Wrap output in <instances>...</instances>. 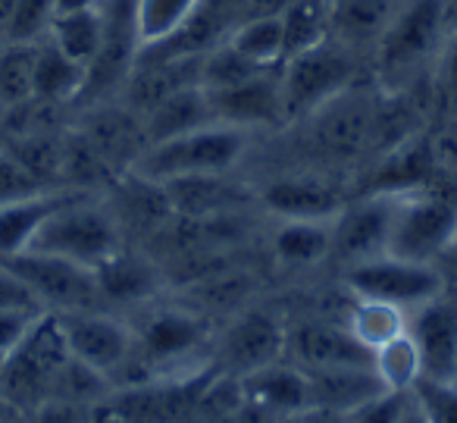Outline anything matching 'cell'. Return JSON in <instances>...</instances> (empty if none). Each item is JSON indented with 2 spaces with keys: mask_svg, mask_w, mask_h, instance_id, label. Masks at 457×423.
I'll use <instances>...</instances> for the list:
<instances>
[{
  "mask_svg": "<svg viewBox=\"0 0 457 423\" xmlns=\"http://www.w3.org/2000/svg\"><path fill=\"white\" fill-rule=\"evenodd\" d=\"M345 285L357 298H379V301H392L404 310H413L442 295L448 289V279L436 264H417V260L395 258V254H379L373 260L348 266Z\"/></svg>",
  "mask_w": 457,
  "mask_h": 423,
  "instance_id": "cell-7",
  "label": "cell"
},
{
  "mask_svg": "<svg viewBox=\"0 0 457 423\" xmlns=\"http://www.w3.org/2000/svg\"><path fill=\"white\" fill-rule=\"evenodd\" d=\"M41 182L13 157L10 151H0V204L10 201V198L29 195V191H38Z\"/></svg>",
  "mask_w": 457,
  "mask_h": 423,
  "instance_id": "cell-41",
  "label": "cell"
},
{
  "mask_svg": "<svg viewBox=\"0 0 457 423\" xmlns=\"http://www.w3.org/2000/svg\"><path fill=\"white\" fill-rule=\"evenodd\" d=\"M426 423H457V379H420L413 389Z\"/></svg>",
  "mask_w": 457,
  "mask_h": 423,
  "instance_id": "cell-38",
  "label": "cell"
},
{
  "mask_svg": "<svg viewBox=\"0 0 457 423\" xmlns=\"http://www.w3.org/2000/svg\"><path fill=\"white\" fill-rule=\"evenodd\" d=\"M207 101H210V110H213L216 123L245 129V132L288 123L286 101H282L279 70L261 72V76L248 79V82L228 85V89L207 91Z\"/></svg>",
  "mask_w": 457,
  "mask_h": 423,
  "instance_id": "cell-14",
  "label": "cell"
},
{
  "mask_svg": "<svg viewBox=\"0 0 457 423\" xmlns=\"http://www.w3.org/2000/svg\"><path fill=\"white\" fill-rule=\"evenodd\" d=\"M288 329L267 310H251L238 317L226 329L220 342V370L228 376H245L251 370H261L267 364H276L286 354Z\"/></svg>",
  "mask_w": 457,
  "mask_h": 423,
  "instance_id": "cell-15",
  "label": "cell"
},
{
  "mask_svg": "<svg viewBox=\"0 0 457 423\" xmlns=\"http://www.w3.org/2000/svg\"><path fill=\"white\" fill-rule=\"evenodd\" d=\"M16 0H0V45L7 41V29H10V16H13Z\"/></svg>",
  "mask_w": 457,
  "mask_h": 423,
  "instance_id": "cell-48",
  "label": "cell"
},
{
  "mask_svg": "<svg viewBox=\"0 0 457 423\" xmlns=\"http://www.w3.org/2000/svg\"><path fill=\"white\" fill-rule=\"evenodd\" d=\"M85 82H88V66L66 57L51 38L35 45V79H32L35 101H45V104L72 101V97H79L85 91Z\"/></svg>",
  "mask_w": 457,
  "mask_h": 423,
  "instance_id": "cell-25",
  "label": "cell"
},
{
  "mask_svg": "<svg viewBox=\"0 0 457 423\" xmlns=\"http://www.w3.org/2000/svg\"><path fill=\"white\" fill-rule=\"evenodd\" d=\"M407 333L420 348L426 379H457V298L442 292L413 308Z\"/></svg>",
  "mask_w": 457,
  "mask_h": 423,
  "instance_id": "cell-16",
  "label": "cell"
},
{
  "mask_svg": "<svg viewBox=\"0 0 457 423\" xmlns=\"http://www.w3.org/2000/svg\"><path fill=\"white\" fill-rule=\"evenodd\" d=\"M60 333L70 348V354L82 364L95 367L97 373L110 376L116 383L120 370L126 367L135 345V333L116 317H107L101 310H66L57 314Z\"/></svg>",
  "mask_w": 457,
  "mask_h": 423,
  "instance_id": "cell-11",
  "label": "cell"
},
{
  "mask_svg": "<svg viewBox=\"0 0 457 423\" xmlns=\"http://www.w3.org/2000/svg\"><path fill=\"white\" fill-rule=\"evenodd\" d=\"M398 198L401 195L388 191H367L357 201L345 204L332 220V254L348 266L388 254Z\"/></svg>",
  "mask_w": 457,
  "mask_h": 423,
  "instance_id": "cell-10",
  "label": "cell"
},
{
  "mask_svg": "<svg viewBox=\"0 0 457 423\" xmlns=\"http://www.w3.org/2000/svg\"><path fill=\"white\" fill-rule=\"evenodd\" d=\"M376 107H379V97H373L370 91L354 89V85L345 89L313 114L317 116L313 120L317 145L332 157H354L373 141Z\"/></svg>",
  "mask_w": 457,
  "mask_h": 423,
  "instance_id": "cell-13",
  "label": "cell"
},
{
  "mask_svg": "<svg viewBox=\"0 0 457 423\" xmlns=\"http://www.w3.org/2000/svg\"><path fill=\"white\" fill-rule=\"evenodd\" d=\"M66 360H70V348L60 333V320L54 310H47L7 358L0 370V392L22 417H32L41 404L54 398Z\"/></svg>",
  "mask_w": 457,
  "mask_h": 423,
  "instance_id": "cell-2",
  "label": "cell"
},
{
  "mask_svg": "<svg viewBox=\"0 0 457 423\" xmlns=\"http://www.w3.org/2000/svg\"><path fill=\"white\" fill-rule=\"evenodd\" d=\"M373 373L379 376L382 389L413 392L423 379V358L411 333H401L398 339L386 342L373 351Z\"/></svg>",
  "mask_w": 457,
  "mask_h": 423,
  "instance_id": "cell-31",
  "label": "cell"
},
{
  "mask_svg": "<svg viewBox=\"0 0 457 423\" xmlns=\"http://www.w3.org/2000/svg\"><path fill=\"white\" fill-rule=\"evenodd\" d=\"M120 248V226H116L113 214L85 201L82 195L63 204L32 241V251L57 254V258L76 260L91 270L101 266Z\"/></svg>",
  "mask_w": 457,
  "mask_h": 423,
  "instance_id": "cell-3",
  "label": "cell"
},
{
  "mask_svg": "<svg viewBox=\"0 0 457 423\" xmlns=\"http://www.w3.org/2000/svg\"><path fill=\"white\" fill-rule=\"evenodd\" d=\"M101 0H54V16L60 13H79V10H91L97 7Z\"/></svg>",
  "mask_w": 457,
  "mask_h": 423,
  "instance_id": "cell-46",
  "label": "cell"
},
{
  "mask_svg": "<svg viewBox=\"0 0 457 423\" xmlns=\"http://www.w3.org/2000/svg\"><path fill=\"white\" fill-rule=\"evenodd\" d=\"M436 266L445 273V279H448V276H454V279H457V223H454V229H451L448 241H445L442 254H438Z\"/></svg>",
  "mask_w": 457,
  "mask_h": 423,
  "instance_id": "cell-44",
  "label": "cell"
},
{
  "mask_svg": "<svg viewBox=\"0 0 457 423\" xmlns=\"http://www.w3.org/2000/svg\"><path fill=\"white\" fill-rule=\"evenodd\" d=\"M286 22V60L329 38V0H292L282 10ZM282 60V63H286Z\"/></svg>",
  "mask_w": 457,
  "mask_h": 423,
  "instance_id": "cell-34",
  "label": "cell"
},
{
  "mask_svg": "<svg viewBox=\"0 0 457 423\" xmlns=\"http://www.w3.org/2000/svg\"><path fill=\"white\" fill-rule=\"evenodd\" d=\"M445 76H448V89H451V95L457 97V35H454V41H451L448 60H445Z\"/></svg>",
  "mask_w": 457,
  "mask_h": 423,
  "instance_id": "cell-47",
  "label": "cell"
},
{
  "mask_svg": "<svg viewBox=\"0 0 457 423\" xmlns=\"http://www.w3.org/2000/svg\"><path fill=\"white\" fill-rule=\"evenodd\" d=\"M279 70V66H261L254 60H248L242 51L226 41H220L216 47H210L201 57V89L216 91V89H228V85L248 82V79L261 76V72Z\"/></svg>",
  "mask_w": 457,
  "mask_h": 423,
  "instance_id": "cell-35",
  "label": "cell"
},
{
  "mask_svg": "<svg viewBox=\"0 0 457 423\" xmlns=\"http://www.w3.org/2000/svg\"><path fill=\"white\" fill-rule=\"evenodd\" d=\"M395 10L398 0H329V38L342 45H376Z\"/></svg>",
  "mask_w": 457,
  "mask_h": 423,
  "instance_id": "cell-26",
  "label": "cell"
},
{
  "mask_svg": "<svg viewBox=\"0 0 457 423\" xmlns=\"http://www.w3.org/2000/svg\"><path fill=\"white\" fill-rule=\"evenodd\" d=\"M457 223V201L442 191L420 189L398 198L388 254L417 264H436Z\"/></svg>",
  "mask_w": 457,
  "mask_h": 423,
  "instance_id": "cell-6",
  "label": "cell"
},
{
  "mask_svg": "<svg viewBox=\"0 0 457 423\" xmlns=\"http://www.w3.org/2000/svg\"><path fill=\"white\" fill-rule=\"evenodd\" d=\"M228 45L261 66H282V60H286V22H282V13L238 22L228 32Z\"/></svg>",
  "mask_w": 457,
  "mask_h": 423,
  "instance_id": "cell-32",
  "label": "cell"
},
{
  "mask_svg": "<svg viewBox=\"0 0 457 423\" xmlns=\"http://www.w3.org/2000/svg\"><path fill=\"white\" fill-rule=\"evenodd\" d=\"M292 423H348L345 414H336V410H320V408H307L301 414L292 417Z\"/></svg>",
  "mask_w": 457,
  "mask_h": 423,
  "instance_id": "cell-45",
  "label": "cell"
},
{
  "mask_svg": "<svg viewBox=\"0 0 457 423\" xmlns=\"http://www.w3.org/2000/svg\"><path fill=\"white\" fill-rule=\"evenodd\" d=\"M72 198H79L76 191L38 189V191H29V195L10 198V201L0 204V260L29 251L35 235L41 233V226H45L63 204H70Z\"/></svg>",
  "mask_w": 457,
  "mask_h": 423,
  "instance_id": "cell-20",
  "label": "cell"
},
{
  "mask_svg": "<svg viewBox=\"0 0 457 423\" xmlns=\"http://www.w3.org/2000/svg\"><path fill=\"white\" fill-rule=\"evenodd\" d=\"M54 22V0H16L4 45H38Z\"/></svg>",
  "mask_w": 457,
  "mask_h": 423,
  "instance_id": "cell-37",
  "label": "cell"
},
{
  "mask_svg": "<svg viewBox=\"0 0 457 423\" xmlns=\"http://www.w3.org/2000/svg\"><path fill=\"white\" fill-rule=\"evenodd\" d=\"M213 120V110H210L207 91L201 85H188V89L172 91L166 101H160L151 114L141 116V132H145V148L160 145V141H170L176 135L195 132L201 126H210ZM141 148V151H145Z\"/></svg>",
  "mask_w": 457,
  "mask_h": 423,
  "instance_id": "cell-23",
  "label": "cell"
},
{
  "mask_svg": "<svg viewBox=\"0 0 457 423\" xmlns=\"http://www.w3.org/2000/svg\"><path fill=\"white\" fill-rule=\"evenodd\" d=\"M436 173V151L432 141L420 135H407L395 148H388L379 170L373 173L370 191H388V195H407V191L429 189Z\"/></svg>",
  "mask_w": 457,
  "mask_h": 423,
  "instance_id": "cell-22",
  "label": "cell"
},
{
  "mask_svg": "<svg viewBox=\"0 0 457 423\" xmlns=\"http://www.w3.org/2000/svg\"><path fill=\"white\" fill-rule=\"evenodd\" d=\"M273 251L288 266H313L332 254V220H282Z\"/></svg>",
  "mask_w": 457,
  "mask_h": 423,
  "instance_id": "cell-29",
  "label": "cell"
},
{
  "mask_svg": "<svg viewBox=\"0 0 457 423\" xmlns=\"http://www.w3.org/2000/svg\"><path fill=\"white\" fill-rule=\"evenodd\" d=\"M97 7L104 16V38L95 63L88 66V82L82 95H104L126 85L141 51L135 0H101Z\"/></svg>",
  "mask_w": 457,
  "mask_h": 423,
  "instance_id": "cell-12",
  "label": "cell"
},
{
  "mask_svg": "<svg viewBox=\"0 0 457 423\" xmlns=\"http://www.w3.org/2000/svg\"><path fill=\"white\" fill-rule=\"evenodd\" d=\"M47 38L66 54L76 63L91 66L101 51V38H104V16L101 7L91 10H79V13H60L54 16L51 32Z\"/></svg>",
  "mask_w": 457,
  "mask_h": 423,
  "instance_id": "cell-30",
  "label": "cell"
},
{
  "mask_svg": "<svg viewBox=\"0 0 457 423\" xmlns=\"http://www.w3.org/2000/svg\"><path fill=\"white\" fill-rule=\"evenodd\" d=\"M38 317L35 314H7V310H0V370H4L10 354L16 351V345L29 335V329L35 326Z\"/></svg>",
  "mask_w": 457,
  "mask_h": 423,
  "instance_id": "cell-43",
  "label": "cell"
},
{
  "mask_svg": "<svg viewBox=\"0 0 457 423\" xmlns=\"http://www.w3.org/2000/svg\"><path fill=\"white\" fill-rule=\"evenodd\" d=\"M407 320H411V310L398 308V304L354 295V304L345 314V329L373 354L379 345L407 333Z\"/></svg>",
  "mask_w": 457,
  "mask_h": 423,
  "instance_id": "cell-27",
  "label": "cell"
},
{
  "mask_svg": "<svg viewBox=\"0 0 457 423\" xmlns=\"http://www.w3.org/2000/svg\"><path fill=\"white\" fill-rule=\"evenodd\" d=\"M448 22L445 0H404L395 10L392 22L386 26L382 38L376 41V63L386 76L417 66L442 38V29Z\"/></svg>",
  "mask_w": 457,
  "mask_h": 423,
  "instance_id": "cell-8",
  "label": "cell"
},
{
  "mask_svg": "<svg viewBox=\"0 0 457 423\" xmlns=\"http://www.w3.org/2000/svg\"><path fill=\"white\" fill-rule=\"evenodd\" d=\"M307 379H311V408L336 410V414L345 417L382 392V383L373 373V364L307 370Z\"/></svg>",
  "mask_w": 457,
  "mask_h": 423,
  "instance_id": "cell-21",
  "label": "cell"
},
{
  "mask_svg": "<svg viewBox=\"0 0 457 423\" xmlns=\"http://www.w3.org/2000/svg\"><path fill=\"white\" fill-rule=\"evenodd\" d=\"M7 264L29 279V285L38 292L41 304L47 310H54V314L95 310L104 301L95 270L85 264H76V260L29 248V251L16 254V258H7Z\"/></svg>",
  "mask_w": 457,
  "mask_h": 423,
  "instance_id": "cell-9",
  "label": "cell"
},
{
  "mask_svg": "<svg viewBox=\"0 0 457 423\" xmlns=\"http://www.w3.org/2000/svg\"><path fill=\"white\" fill-rule=\"evenodd\" d=\"M401 423H426V417H423V410H420L417 398H413L411 408L404 410V417H401Z\"/></svg>",
  "mask_w": 457,
  "mask_h": 423,
  "instance_id": "cell-50",
  "label": "cell"
},
{
  "mask_svg": "<svg viewBox=\"0 0 457 423\" xmlns=\"http://www.w3.org/2000/svg\"><path fill=\"white\" fill-rule=\"evenodd\" d=\"M279 82L286 120H301L354 85V63L345 45H332V38H326L323 45L288 57L279 66Z\"/></svg>",
  "mask_w": 457,
  "mask_h": 423,
  "instance_id": "cell-4",
  "label": "cell"
},
{
  "mask_svg": "<svg viewBox=\"0 0 457 423\" xmlns=\"http://www.w3.org/2000/svg\"><path fill=\"white\" fill-rule=\"evenodd\" d=\"M286 354L304 370H323V367H357L373 364V354L345 329V323L307 320L288 329Z\"/></svg>",
  "mask_w": 457,
  "mask_h": 423,
  "instance_id": "cell-17",
  "label": "cell"
},
{
  "mask_svg": "<svg viewBox=\"0 0 457 423\" xmlns=\"http://www.w3.org/2000/svg\"><path fill=\"white\" fill-rule=\"evenodd\" d=\"M95 423H129V420H122V417H116L110 408H101V410H97V414H95Z\"/></svg>",
  "mask_w": 457,
  "mask_h": 423,
  "instance_id": "cell-51",
  "label": "cell"
},
{
  "mask_svg": "<svg viewBox=\"0 0 457 423\" xmlns=\"http://www.w3.org/2000/svg\"><path fill=\"white\" fill-rule=\"evenodd\" d=\"M242 385V395L248 404L267 410L273 417H288L311 408V379L307 370L298 364H286V360H276L261 370H251L245 376H238Z\"/></svg>",
  "mask_w": 457,
  "mask_h": 423,
  "instance_id": "cell-18",
  "label": "cell"
},
{
  "mask_svg": "<svg viewBox=\"0 0 457 423\" xmlns=\"http://www.w3.org/2000/svg\"><path fill=\"white\" fill-rule=\"evenodd\" d=\"M35 45H0V107H20L32 101Z\"/></svg>",
  "mask_w": 457,
  "mask_h": 423,
  "instance_id": "cell-36",
  "label": "cell"
},
{
  "mask_svg": "<svg viewBox=\"0 0 457 423\" xmlns=\"http://www.w3.org/2000/svg\"><path fill=\"white\" fill-rule=\"evenodd\" d=\"M170 201V210L185 216H213L238 201L236 185L222 182V173L213 176H182L160 185Z\"/></svg>",
  "mask_w": 457,
  "mask_h": 423,
  "instance_id": "cell-28",
  "label": "cell"
},
{
  "mask_svg": "<svg viewBox=\"0 0 457 423\" xmlns=\"http://www.w3.org/2000/svg\"><path fill=\"white\" fill-rule=\"evenodd\" d=\"M411 402H413V392L382 389L379 395H373L361 408L351 410L348 423H401V417L411 408Z\"/></svg>",
  "mask_w": 457,
  "mask_h": 423,
  "instance_id": "cell-40",
  "label": "cell"
},
{
  "mask_svg": "<svg viewBox=\"0 0 457 423\" xmlns=\"http://www.w3.org/2000/svg\"><path fill=\"white\" fill-rule=\"evenodd\" d=\"M135 333V345L126 367H141L138 383L160 379L176 364H185L197 348L207 342V320L195 310L182 308H160L145 317Z\"/></svg>",
  "mask_w": 457,
  "mask_h": 423,
  "instance_id": "cell-5",
  "label": "cell"
},
{
  "mask_svg": "<svg viewBox=\"0 0 457 423\" xmlns=\"http://www.w3.org/2000/svg\"><path fill=\"white\" fill-rule=\"evenodd\" d=\"M20 420H22V414L7 402V395L0 392V423H20Z\"/></svg>",
  "mask_w": 457,
  "mask_h": 423,
  "instance_id": "cell-49",
  "label": "cell"
},
{
  "mask_svg": "<svg viewBox=\"0 0 457 423\" xmlns=\"http://www.w3.org/2000/svg\"><path fill=\"white\" fill-rule=\"evenodd\" d=\"M95 276L97 285H101L104 301H116V304L145 301L160 285L157 266L151 260L138 258V254H129L126 248H120L101 266H95Z\"/></svg>",
  "mask_w": 457,
  "mask_h": 423,
  "instance_id": "cell-24",
  "label": "cell"
},
{
  "mask_svg": "<svg viewBox=\"0 0 457 423\" xmlns=\"http://www.w3.org/2000/svg\"><path fill=\"white\" fill-rule=\"evenodd\" d=\"M197 7H201V0H135L141 47L163 45L166 38H172L179 29L188 26Z\"/></svg>",
  "mask_w": 457,
  "mask_h": 423,
  "instance_id": "cell-33",
  "label": "cell"
},
{
  "mask_svg": "<svg viewBox=\"0 0 457 423\" xmlns=\"http://www.w3.org/2000/svg\"><path fill=\"white\" fill-rule=\"evenodd\" d=\"M97 408L95 404H79V402H63V398H54V402L41 404L35 410V423H95Z\"/></svg>",
  "mask_w": 457,
  "mask_h": 423,
  "instance_id": "cell-42",
  "label": "cell"
},
{
  "mask_svg": "<svg viewBox=\"0 0 457 423\" xmlns=\"http://www.w3.org/2000/svg\"><path fill=\"white\" fill-rule=\"evenodd\" d=\"M261 201L282 220H336L345 207V195L320 176H286L263 185Z\"/></svg>",
  "mask_w": 457,
  "mask_h": 423,
  "instance_id": "cell-19",
  "label": "cell"
},
{
  "mask_svg": "<svg viewBox=\"0 0 457 423\" xmlns=\"http://www.w3.org/2000/svg\"><path fill=\"white\" fill-rule=\"evenodd\" d=\"M0 310H7V314H35V317L47 314L38 292L7 260H0Z\"/></svg>",
  "mask_w": 457,
  "mask_h": 423,
  "instance_id": "cell-39",
  "label": "cell"
},
{
  "mask_svg": "<svg viewBox=\"0 0 457 423\" xmlns=\"http://www.w3.org/2000/svg\"><path fill=\"white\" fill-rule=\"evenodd\" d=\"M245 151H248L245 129L210 123L160 145H147L135 157V176L157 185L182 176H213V173L232 170Z\"/></svg>",
  "mask_w": 457,
  "mask_h": 423,
  "instance_id": "cell-1",
  "label": "cell"
}]
</instances>
